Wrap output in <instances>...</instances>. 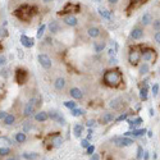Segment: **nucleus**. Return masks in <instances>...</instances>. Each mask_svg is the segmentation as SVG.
<instances>
[{"label": "nucleus", "mask_w": 160, "mask_h": 160, "mask_svg": "<svg viewBox=\"0 0 160 160\" xmlns=\"http://www.w3.org/2000/svg\"><path fill=\"white\" fill-rule=\"evenodd\" d=\"M117 62H118V60H117V58H110V62H109V63H110V64H115V63Z\"/></svg>", "instance_id": "864d4df0"}, {"label": "nucleus", "mask_w": 160, "mask_h": 160, "mask_svg": "<svg viewBox=\"0 0 160 160\" xmlns=\"http://www.w3.org/2000/svg\"><path fill=\"white\" fill-rule=\"evenodd\" d=\"M31 101L34 103L35 108L37 109V108H40V106H41V104H42V97H41V96L37 95V96H35V97H32V99H31Z\"/></svg>", "instance_id": "7c9ffc66"}, {"label": "nucleus", "mask_w": 160, "mask_h": 160, "mask_svg": "<svg viewBox=\"0 0 160 160\" xmlns=\"http://www.w3.org/2000/svg\"><path fill=\"white\" fill-rule=\"evenodd\" d=\"M93 152H95V146H93V145H90V146L86 149V154H87V155H92Z\"/></svg>", "instance_id": "c03bdc74"}, {"label": "nucleus", "mask_w": 160, "mask_h": 160, "mask_svg": "<svg viewBox=\"0 0 160 160\" xmlns=\"http://www.w3.org/2000/svg\"><path fill=\"white\" fill-rule=\"evenodd\" d=\"M104 49H105V42L104 41H100V42L95 41L93 42V50H95V53H101Z\"/></svg>", "instance_id": "393cba45"}, {"label": "nucleus", "mask_w": 160, "mask_h": 160, "mask_svg": "<svg viewBox=\"0 0 160 160\" xmlns=\"http://www.w3.org/2000/svg\"><path fill=\"white\" fill-rule=\"evenodd\" d=\"M131 37L133 40H140L144 37V30L141 28V27H134L133 30H132L131 32Z\"/></svg>", "instance_id": "4468645a"}, {"label": "nucleus", "mask_w": 160, "mask_h": 160, "mask_svg": "<svg viewBox=\"0 0 160 160\" xmlns=\"http://www.w3.org/2000/svg\"><path fill=\"white\" fill-rule=\"evenodd\" d=\"M103 81L106 86H109V87L117 88L120 86L122 81H123V76H122L119 69H109L104 73Z\"/></svg>", "instance_id": "f03ea898"}, {"label": "nucleus", "mask_w": 160, "mask_h": 160, "mask_svg": "<svg viewBox=\"0 0 160 160\" xmlns=\"http://www.w3.org/2000/svg\"><path fill=\"white\" fill-rule=\"evenodd\" d=\"M141 60V51H140V47L138 46H134L129 50V54H128V62L131 63L132 65H137Z\"/></svg>", "instance_id": "39448f33"}, {"label": "nucleus", "mask_w": 160, "mask_h": 160, "mask_svg": "<svg viewBox=\"0 0 160 160\" xmlns=\"http://www.w3.org/2000/svg\"><path fill=\"white\" fill-rule=\"evenodd\" d=\"M109 105H110L111 109H114V110H118V109H120L122 106H124V103H123V100H122L120 97H117V99H114V100H111Z\"/></svg>", "instance_id": "2eb2a0df"}, {"label": "nucleus", "mask_w": 160, "mask_h": 160, "mask_svg": "<svg viewBox=\"0 0 160 160\" xmlns=\"http://www.w3.org/2000/svg\"><path fill=\"white\" fill-rule=\"evenodd\" d=\"M100 157H99V155L97 154H92L91 155V160H99Z\"/></svg>", "instance_id": "603ef678"}, {"label": "nucleus", "mask_w": 160, "mask_h": 160, "mask_svg": "<svg viewBox=\"0 0 160 160\" xmlns=\"http://www.w3.org/2000/svg\"><path fill=\"white\" fill-rule=\"evenodd\" d=\"M7 115H8L7 111H0V119H1V120H4V118H5Z\"/></svg>", "instance_id": "8fccbe9b"}, {"label": "nucleus", "mask_w": 160, "mask_h": 160, "mask_svg": "<svg viewBox=\"0 0 160 160\" xmlns=\"http://www.w3.org/2000/svg\"><path fill=\"white\" fill-rule=\"evenodd\" d=\"M37 13V7L35 5H28V4H23V5L18 7L14 11V17L19 19L22 22H30L32 19V17Z\"/></svg>", "instance_id": "f257e3e1"}, {"label": "nucleus", "mask_w": 160, "mask_h": 160, "mask_svg": "<svg viewBox=\"0 0 160 160\" xmlns=\"http://www.w3.org/2000/svg\"><path fill=\"white\" fill-rule=\"evenodd\" d=\"M114 54H115V50H113V49H109V55H110V57H111V55H114Z\"/></svg>", "instance_id": "6e6d98bb"}, {"label": "nucleus", "mask_w": 160, "mask_h": 160, "mask_svg": "<svg viewBox=\"0 0 160 160\" xmlns=\"http://www.w3.org/2000/svg\"><path fill=\"white\" fill-rule=\"evenodd\" d=\"M45 30H46V24H41V26L37 28V39H41L42 36H44V34H45Z\"/></svg>", "instance_id": "72a5a7b5"}, {"label": "nucleus", "mask_w": 160, "mask_h": 160, "mask_svg": "<svg viewBox=\"0 0 160 160\" xmlns=\"http://www.w3.org/2000/svg\"><path fill=\"white\" fill-rule=\"evenodd\" d=\"M149 64H147V63H144V64H141L140 65V74H147V73H149Z\"/></svg>", "instance_id": "473e14b6"}, {"label": "nucleus", "mask_w": 160, "mask_h": 160, "mask_svg": "<svg viewBox=\"0 0 160 160\" xmlns=\"http://www.w3.org/2000/svg\"><path fill=\"white\" fill-rule=\"evenodd\" d=\"M81 11V5L76 3H67L64 5V8L62 9V12H59V16H67V14H74L78 13Z\"/></svg>", "instance_id": "20e7f679"}, {"label": "nucleus", "mask_w": 160, "mask_h": 160, "mask_svg": "<svg viewBox=\"0 0 160 160\" xmlns=\"http://www.w3.org/2000/svg\"><path fill=\"white\" fill-rule=\"evenodd\" d=\"M140 5H142V4H141V0H129V5H128V8H127V11H128V14L131 13L133 9H136L137 7H140Z\"/></svg>", "instance_id": "5701e85b"}, {"label": "nucleus", "mask_w": 160, "mask_h": 160, "mask_svg": "<svg viewBox=\"0 0 160 160\" xmlns=\"http://www.w3.org/2000/svg\"><path fill=\"white\" fill-rule=\"evenodd\" d=\"M114 120V113H104L100 118V122L103 124H108Z\"/></svg>", "instance_id": "f3484780"}, {"label": "nucleus", "mask_w": 160, "mask_h": 160, "mask_svg": "<svg viewBox=\"0 0 160 160\" xmlns=\"http://www.w3.org/2000/svg\"><path fill=\"white\" fill-rule=\"evenodd\" d=\"M35 110H36V108H35L34 103H32V101L30 100L28 103L26 104V106H24V110H23V114H24V117H31L32 114L35 113Z\"/></svg>", "instance_id": "ddd939ff"}, {"label": "nucleus", "mask_w": 160, "mask_h": 160, "mask_svg": "<svg viewBox=\"0 0 160 160\" xmlns=\"http://www.w3.org/2000/svg\"><path fill=\"white\" fill-rule=\"evenodd\" d=\"M5 64H7V57L0 55V67H4Z\"/></svg>", "instance_id": "49530a36"}, {"label": "nucleus", "mask_w": 160, "mask_h": 160, "mask_svg": "<svg viewBox=\"0 0 160 160\" xmlns=\"http://www.w3.org/2000/svg\"><path fill=\"white\" fill-rule=\"evenodd\" d=\"M26 133L24 132H18V133L16 134V141L18 142V144H23L24 141H26Z\"/></svg>", "instance_id": "c756f323"}, {"label": "nucleus", "mask_w": 160, "mask_h": 160, "mask_svg": "<svg viewBox=\"0 0 160 160\" xmlns=\"http://www.w3.org/2000/svg\"><path fill=\"white\" fill-rule=\"evenodd\" d=\"M152 27H154L155 31H160V19H155L154 23H152Z\"/></svg>", "instance_id": "a19ab883"}, {"label": "nucleus", "mask_w": 160, "mask_h": 160, "mask_svg": "<svg viewBox=\"0 0 160 160\" xmlns=\"http://www.w3.org/2000/svg\"><path fill=\"white\" fill-rule=\"evenodd\" d=\"M108 1L110 4H117V3H118V0H108Z\"/></svg>", "instance_id": "4d7b16f0"}, {"label": "nucleus", "mask_w": 160, "mask_h": 160, "mask_svg": "<svg viewBox=\"0 0 160 160\" xmlns=\"http://www.w3.org/2000/svg\"><path fill=\"white\" fill-rule=\"evenodd\" d=\"M45 160H46V159H45Z\"/></svg>", "instance_id": "338daca9"}, {"label": "nucleus", "mask_w": 160, "mask_h": 160, "mask_svg": "<svg viewBox=\"0 0 160 160\" xmlns=\"http://www.w3.org/2000/svg\"><path fill=\"white\" fill-rule=\"evenodd\" d=\"M157 93H159V85L155 83V85L152 86V95H154V97L155 96H157Z\"/></svg>", "instance_id": "a18cd8bd"}, {"label": "nucleus", "mask_w": 160, "mask_h": 160, "mask_svg": "<svg viewBox=\"0 0 160 160\" xmlns=\"http://www.w3.org/2000/svg\"><path fill=\"white\" fill-rule=\"evenodd\" d=\"M96 1H101V0H96Z\"/></svg>", "instance_id": "0e129e2a"}, {"label": "nucleus", "mask_w": 160, "mask_h": 160, "mask_svg": "<svg viewBox=\"0 0 160 160\" xmlns=\"http://www.w3.org/2000/svg\"><path fill=\"white\" fill-rule=\"evenodd\" d=\"M11 154V149L9 147H0V156H7Z\"/></svg>", "instance_id": "e433bc0d"}, {"label": "nucleus", "mask_w": 160, "mask_h": 160, "mask_svg": "<svg viewBox=\"0 0 160 160\" xmlns=\"http://www.w3.org/2000/svg\"><path fill=\"white\" fill-rule=\"evenodd\" d=\"M156 58L155 50L151 47H142L141 50V59H144L145 62H152Z\"/></svg>", "instance_id": "0eeeda50"}, {"label": "nucleus", "mask_w": 160, "mask_h": 160, "mask_svg": "<svg viewBox=\"0 0 160 160\" xmlns=\"http://www.w3.org/2000/svg\"><path fill=\"white\" fill-rule=\"evenodd\" d=\"M54 86H55V88H57L58 91H62L63 88L65 87V80L63 77L57 78V80H55V82H54Z\"/></svg>", "instance_id": "aec40b11"}, {"label": "nucleus", "mask_w": 160, "mask_h": 160, "mask_svg": "<svg viewBox=\"0 0 160 160\" xmlns=\"http://www.w3.org/2000/svg\"><path fill=\"white\" fill-rule=\"evenodd\" d=\"M154 39H155V41H156L157 44H160V31H156V34H155Z\"/></svg>", "instance_id": "de8ad7c7"}, {"label": "nucleus", "mask_w": 160, "mask_h": 160, "mask_svg": "<svg viewBox=\"0 0 160 160\" xmlns=\"http://www.w3.org/2000/svg\"><path fill=\"white\" fill-rule=\"evenodd\" d=\"M49 30L51 34H58L60 31V24L58 21H51L49 24Z\"/></svg>", "instance_id": "6ab92c4d"}, {"label": "nucleus", "mask_w": 160, "mask_h": 160, "mask_svg": "<svg viewBox=\"0 0 160 160\" xmlns=\"http://www.w3.org/2000/svg\"><path fill=\"white\" fill-rule=\"evenodd\" d=\"M44 3H50V1H53V0H42Z\"/></svg>", "instance_id": "e2e57ef3"}, {"label": "nucleus", "mask_w": 160, "mask_h": 160, "mask_svg": "<svg viewBox=\"0 0 160 160\" xmlns=\"http://www.w3.org/2000/svg\"><path fill=\"white\" fill-rule=\"evenodd\" d=\"M69 93H70V96H72L73 99H76V100H80V99L83 97V92L80 90V88H77V87L70 88Z\"/></svg>", "instance_id": "a211bd4d"}, {"label": "nucleus", "mask_w": 160, "mask_h": 160, "mask_svg": "<svg viewBox=\"0 0 160 160\" xmlns=\"http://www.w3.org/2000/svg\"><path fill=\"white\" fill-rule=\"evenodd\" d=\"M21 44L24 47H32L35 45V40L32 37L26 36V35H21Z\"/></svg>", "instance_id": "f8f14e48"}, {"label": "nucleus", "mask_w": 160, "mask_h": 160, "mask_svg": "<svg viewBox=\"0 0 160 160\" xmlns=\"http://www.w3.org/2000/svg\"><path fill=\"white\" fill-rule=\"evenodd\" d=\"M70 114H72L73 117H81L83 114V110H82V109L74 108V109H72V110H70Z\"/></svg>", "instance_id": "f704fd0d"}, {"label": "nucleus", "mask_w": 160, "mask_h": 160, "mask_svg": "<svg viewBox=\"0 0 160 160\" xmlns=\"http://www.w3.org/2000/svg\"><path fill=\"white\" fill-rule=\"evenodd\" d=\"M151 21H152V17H151V14H150V13H145L144 16H142V18H141V22H142V24H144V26L150 24V23H151Z\"/></svg>", "instance_id": "a878e982"}, {"label": "nucleus", "mask_w": 160, "mask_h": 160, "mask_svg": "<svg viewBox=\"0 0 160 160\" xmlns=\"http://www.w3.org/2000/svg\"><path fill=\"white\" fill-rule=\"evenodd\" d=\"M146 129H131V131L126 132V136H133V137H141L146 133Z\"/></svg>", "instance_id": "dca6fc26"}, {"label": "nucleus", "mask_w": 160, "mask_h": 160, "mask_svg": "<svg viewBox=\"0 0 160 160\" xmlns=\"http://www.w3.org/2000/svg\"><path fill=\"white\" fill-rule=\"evenodd\" d=\"M140 99H141L142 101L147 100V86H146V83H145V86L141 87V90H140Z\"/></svg>", "instance_id": "cd10ccee"}, {"label": "nucleus", "mask_w": 160, "mask_h": 160, "mask_svg": "<svg viewBox=\"0 0 160 160\" xmlns=\"http://www.w3.org/2000/svg\"><path fill=\"white\" fill-rule=\"evenodd\" d=\"M64 106L72 110V109L77 108V103H74V101H64Z\"/></svg>", "instance_id": "c9c22d12"}, {"label": "nucleus", "mask_w": 160, "mask_h": 160, "mask_svg": "<svg viewBox=\"0 0 160 160\" xmlns=\"http://www.w3.org/2000/svg\"><path fill=\"white\" fill-rule=\"evenodd\" d=\"M144 154H145V155H144V159H145V160H149V152L145 151Z\"/></svg>", "instance_id": "5fc2aeb1"}, {"label": "nucleus", "mask_w": 160, "mask_h": 160, "mask_svg": "<svg viewBox=\"0 0 160 160\" xmlns=\"http://www.w3.org/2000/svg\"><path fill=\"white\" fill-rule=\"evenodd\" d=\"M95 123H96V122L93 120V119H90V120H87V123H86V124H87V127H93V126H95Z\"/></svg>", "instance_id": "09e8293b"}, {"label": "nucleus", "mask_w": 160, "mask_h": 160, "mask_svg": "<svg viewBox=\"0 0 160 160\" xmlns=\"http://www.w3.org/2000/svg\"><path fill=\"white\" fill-rule=\"evenodd\" d=\"M149 0H141V4H145V3H147Z\"/></svg>", "instance_id": "680f3d73"}, {"label": "nucleus", "mask_w": 160, "mask_h": 160, "mask_svg": "<svg viewBox=\"0 0 160 160\" xmlns=\"http://www.w3.org/2000/svg\"><path fill=\"white\" fill-rule=\"evenodd\" d=\"M22 157L26 160H37L40 157V155L37 152H23L22 154Z\"/></svg>", "instance_id": "4be33fe9"}, {"label": "nucleus", "mask_w": 160, "mask_h": 160, "mask_svg": "<svg viewBox=\"0 0 160 160\" xmlns=\"http://www.w3.org/2000/svg\"><path fill=\"white\" fill-rule=\"evenodd\" d=\"M7 35H8V32H7L5 28H1V30H0V36H7Z\"/></svg>", "instance_id": "3c124183"}, {"label": "nucleus", "mask_w": 160, "mask_h": 160, "mask_svg": "<svg viewBox=\"0 0 160 160\" xmlns=\"http://www.w3.org/2000/svg\"><path fill=\"white\" fill-rule=\"evenodd\" d=\"M73 132H74L76 137H81V134H82V132H83V126L82 124H76L74 128H73Z\"/></svg>", "instance_id": "c85d7f7f"}, {"label": "nucleus", "mask_w": 160, "mask_h": 160, "mask_svg": "<svg viewBox=\"0 0 160 160\" xmlns=\"http://www.w3.org/2000/svg\"><path fill=\"white\" fill-rule=\"evenodd\" d=\"M3 122H4V124H5V126H12V124L16 122V117H14L13 114H8V115L4 118Z\"/></svg>", "instance_id": "bb28decb"}, {"label": "nucleus", "mask_w": 160, "mask_h": 160, "mask_svg": "<svg viewBox=\"0 0 160 160\" xmlns=\"http://www.w3.org/2000/svg\"><path fill=\"white\" fill-rule=\"evenodd\" d=\"M37 59H39V63L41 64L42 68H45V69H50L51 68V59L46 54H39Z\"/></svg>", "instance_id": "1a4fd4ad"}, {"label": "nucleus", "mask_w": 160, "mask_h": 160, "mask_svg": "<svg viewBox=\"0 0 160 160\" xmlns=\"http://www.w3.org/2000/svg\"><path fill=\"white\" fill-rule=\"evenodd\" d=\"M35 119H36L37 122H46L47 119H49V114H47L46 111H39V113H36V115H35Z\"/></svg>", "instance_id": "412c9836"}, {"label": "nucleus", "mask_w": 160, "mask_h": 160, "mask_svg": "<svg viewBox=\"0 0 160 160\" xmlns=\"http://www.w3.org/2000/svg\"><path fill=\"white\" fill-rule=\"evenodd\" d=\"M111 142L117 145L118 147H127V146H131L133 145V140L129 138L128 136H117V137H113L111 138Z\"/></svg>", "instance_id": "423d86ee"}, {"label": "nucleus", "mask_w": 160, "mask_h": 160, "mask_svg": "<svg viewBox=\"0 0 160 160\" xmlns=\"http://www.w3.org/2000/svg\"><path fill=\"white\" fill-rule=\"evenodd\" d=\"M27 80H28V73H27V70L23 69V68H18V69L16 70V82L18 83V85H24V83L27 82Z\"/></svg>", "instance_id": "6e6552de"}, {"label": "nucleus", "mask_w": 160, "mask_h": 160, "mask_svg": "<svg viewBox=\"0 0 160 160\" xmlns=\"http://www.w3.org/2000/svg\"><path fill=\"white\" fill-rule=\"evenodd\" d=\"M63 141H64V138H63V136L59 133V132H55V133L50 134L49 137H47V144L49 145V149H53V147H60L63 144Z\"/></svg>", "instance_id": "7ed1b4c3"}, {"label": "nucleus", "mask_w": 160, "mask_h": 160, "mask_svg": "<svg viewBox=\"0 0 160 160\" xmlns=\"http://www.w3.org/2000/svg\"><path fill=\"white\" fill-rule=\"evenodd\" d=\"M63 22H64L67 26H69V27H74V26H77V23H78L77 18H76L73 14H67V16H63Z\"/></svg>", "instance_id": "9b49d317"}, {"label": "nucleus", "mask_w": 160, "mask_h": 160, "mask_svg": "<svg viewBox=\"0 0 160 160\" xmlns=\"http://www.w3.org/2000/svg\"><path fill=\"white\" fill-rule=\"evenodd\" d=\"M0 50H1V45H0Z\"/></svg>", "instance_id": "69168bd1"}, {"label": "nucleus", "mask_w": 160, "mask_h": 160, "mask_svg": "<svg viewBox=\"0 0 160 160\" xmlns=\"http://www.w3.org/2000/svg\"><path fill=\"white\" fill-rule=\"evenodd\" d=\"M90 145H91V144H90V141H88L87 138H83L82 141H81V146H82L83 149H87V147L90 146Z\"/></svg>", "instance_id": "37998d69"}, {"label": "nucleus", "mask_w": 160, "mask_h": 160, "mask_svg": "<svg viewBox=\"0 0 160 160\" xmlns=\"http://www.w3.org/2000/svg\"><path fill=\"white\" fill-rule=\"evenodd\" d=\"M0 145H5V146L12 145V140H9L8 137H0Z\"/></svg>", "instance_id": "4c0bfd02"}, {"label": "nucleus", "mask_w": 160, "mask_h": 160, "mask_svg": "<svg viewBox=\"0 0 160 160\" xmlns=\"http://www.w3.org/2000/svg\"><path fill=\"white\" fill-rule=\"evenodd\" d=\"M87 34H88V36H90V37L96 39V37L100 35V30H99L97 27H90V28H88V31H87Z\"/></svg>", "instance_id": "b1692460"}, {"label": "nucleus", "mask_w": 160, "mask_h": 160, "mask_svg": "<svg viewBox=\"0 0 160 160\" xmlns=\"http://www.w3.org/2000/svg\"><path fill=\"white\" fill-rule=\"evenodd\" d=\"M0 76L3 78H8V76H9V70L7 69V68H3V69L0 70Z\"/></svg>", "instance_id": "79ce46f5"}, {"label": "nucleus", "mask_w": 160, "mask_h": 160, "mask_svg": "<svg viewBox=\"0 0 160 160\" xmlns=\"http://www.w3.org/2000/svg\"><path fill=\"white\" fill-rule=\"evenodd\" d=\"M8 160H18V157H13V156H12V157H9Z\"/></svg>", "instance_id": "052dcab7"}, {"label": "nucleus", "mask_w": 160, "mask_h": 160, "mask_svg": "<svg viewBox=\"0 0 160 160\" xmlns=\"http://www.w3.org/2000/svg\"><path fill=\"white\" fill-rule=\"evenodd\" d=\"M150 115H154V109H150Z\"/></svg>", "instance_id": "bf43d9fd"}, {"label": "nucleus", "mask_w": 160, "mask_h": 160, "mask_svg": "<svg viewBox=\"0 0 160 160\" xmlns=\"http://www.w3.org/2000/svg\"><path fill=\"white\" fill-rule=\"evenodd\" d=\"M146 133H147V136L149 137H152V131H147Z\"/></svg>", "instance_id": "13d9d810"}, {"label": "nucleus", "mask_w": 160, "mask_h": 160, "mask_svg": "<svg viewBox=\"0 0 160 160\" xmlns=\"http://www.w3.org/2000/svg\"><path fill=\"white\" fill-rule=\"evenodd\" d=\"M127 118H128V113H123V114H120V115H119L118 118L115 119V123H120V122L126 120Z\"/></svg>", "instance_id": "58836bf2"}, {"label": "nucleus", "mask_w": 160, "mask_h": 160, "mask_svg": "<svg viewBox=\"0 0 160 160\" xmlns=\"http://www.w3.org/2000/svg\"><path fill=\"white\" fill-rule=\"evenodd\" d=\"M99 14H100L103 18H105V19H110V12L109 11H106V9H104V8H99Z\"/></svg>", "instance_id": "2f4dec72"}, {"label": "nucleus", "mask_w": 160, "mask_h": 160, "mask_svg": "<svg viewBox=\"0 0 160 160\" xmlns=\"http://www.w3.org/2000/svg\"><path fill=\"white\" fill-rule=\"evenodd\" d=\"M142 157H144V149H142V146H138V147H137V156H136V159L137 160H141Z\"/></svg>", "instance_id": "ea45409f"}, {"label": "nucleus", "mask_w": 160, "mask_h": 160, "mask_svg": "<svg viewBox=\"0 0 160 160\" xmlns=\"http://www.w3.org/2000/svg\"><path fill=\"white\" fill-rule=\"evenodd\" d=\"M49 118L51 119V120H54V122H57L58 124H65V119H64V117L60 113H58V111H51V113L49 114Z\"/></svg>", "instance_id": "9d476101"}]
</instances>
